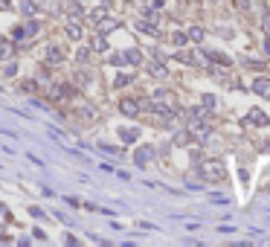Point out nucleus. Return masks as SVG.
Returning a JSON list of instances; mask_svg holds the SVG:
<instances>
[{
	"label": "nucleus",
	"instance_id": "f257e3e1",
	"mask_svg": "<svg viewBox=\"0 0 270 247\" xmlns=\"http://www.w3.org/2000/svg\"><path fill=\"white\" fill-rule=\"evenodd\" d=\"M198 175H201L204 181L218 184V181H227V166H224L221 160H204V163L198 166Z\"/></svg>",
	"mask_w": 270,
	"mask_h": 247
},
{
	"label": "nucleus",
	"instance_id": "f03ea898",
	"mask_svg": "<svg viewBox=\"0 0 270 247\" xmlns=\"http://www.w3.org/2000/svg\"><path fill=\"white\" fill-rule=\"evenodd\" d=\"M186 128H189V134H192V140H198V143H207V140H210V123H207V120H189V125H186Z\"/></svg>",
	"mask_w": 270,
	"mask_h": 247
},
{
	"label": "nucleus",
	"instance_id": "7ed1b4c3",
	"mask_svg": "<svg viewBox=\"0 0 270 247\" xmlns=\"http://www.w3.org/2000/svg\"><path fill=\"white\" fill-rule=\"evenodd\" d=\"M120 114H122V117H137V114H140V102H137V99H131V96L120 99Z\"/></svg>",
	"mask_w": 270,
	"mask_h": 247
},
{
	"label": "nucleus",
	"instance_id": "20e7f679",
	"mask_svg": "<svg viewBox=\"0 0 270 247\" xmlns=\"http://www.w3.org/2000/svg\"><path fill=\"white\" fill-rule=\"evenodd\" d=\"M149 73L154 79H166L169 76V67H166V56H157V62L149 64Z\"/></svg>",
	"mask_w": 270,
	"mask_h": 247
},
{
	"label": "nucleus",
	"instance_id": "39448f33",
	"mask_svg": "<svg viewBox=\"0 0 270 247\" xmlns=\"http://www.w3.org/2000/svg\"><path fill=\"white\" fill-rule=\"evenodd\" d=\"M154 154H157V152H154L151 146H140V149L134 152V163H137V166L143 169V166H146V163H149V160H151Z\"/></svg>",
	"mask_w": 270,
	"mask_h": 247
},
{
	"label": "nucleus",
	"instance_id": "423d86ee",
	"mask_svg": "<svg viewBox=\"0 0 270 247\" xmlns=\"http://www.w3.org/2000/svg\"><path fill=\"white\" fill-rule=\"evenodd\" d=\"M73 93H76V91H73L70 85H56L53 93H50V99H53V102H64V99H70Z\"/></svg>",
	"mask_w": 270,
	"mask_h": 247
},
{
	"label": "nucleus",
	"instance_id": "0eeeda50",
	"mask_svg": "<svg viewBox=\"0 0 270 247\" xmlns=\"http://www.w3.org/2000/svg\"><path fill=\"white\" fill-rule=\"evenodd\" d=\"M244 123H247V125H270V117H265L259 108H253V111L244 117Z\"/></svg>",
	"mask_w": 270,
	"mask_h": 247
},
{
	"label": "nucleus",
	"instance_id": "6e6552de",
	"mask_svg": "<svg viewBox=\"0 0 270 247\" xmlns=\"http://www.w3.org/2000/svg\"><path fill=\"white\" fill-rule=\"evenodd\" d=\"M253 93H259V96H265V99H270V79H265V76L253 79Z\"/></svg>",
	"mask_w": 270,
	"mask_h": 247
},
{
	"label": "nucleus",
	"instance_id": "1a4fd4ad",
	"mask_svg": "<svg viewBox=\"0 0 270 247\" xmlns=\"http://www.w3.org/2000/svg\"><path fill=\"white\" fill-rule=\"evenodd\" d=\"M151 111H154L163 123H172V120H175V111H172V108H166V105H160V102H154V105H151Z\"/></svg>",
	"mask_w": 270,
	"mask_h": 247
},
{
	"label": "nucleus",
	"instance_id": "9d476101",
	"mask_svg": "<svg viewBox=\"0 0 270 247\" xmlns=\"http://www.w3.org/2000/svg\"><path fill=\"white\" fill-rule=\"evenodd\" d=\"M114 30H120V21H114V18H102L96 24V32L99 35H108V32H114Z\"/></svg>",
	"mask_w": 270,
	"mask_h": 247
},
{
	"label": "nucleus",
	"instance_id": "9b49d317",
	"mask_svg": "<svg viewBox=\"0 0 270 247\" xmlns=\"http://www.w3.org/2000/svg\"><path fill=\"white\" fill-rule=\"evenodd\" d=\"M117 134H120V140H122V143H128V146L140 140V128H120Z\"/></svg>",
	"mask_w": 270,
	"mask_h": 247
},
{
	"label": "nucleus",
	"instance_id": "f8f14e48",
	"mask_svg": "<svg viewBox=\"0 0 270 247\" xmlns=\"http://www.w3.org/2000/svg\"><path fill=\"white\" fill-rule=\"evenodd\" d=\"M137 32H146V35H151V38L160 35V30L154 27V21H149V18H146V21H137Z\"/></svg>",
	"mask_w": 270,
	"mask_h": 247
},
{
	"label": "nucleus",
	"instance_id": "ddd939ff",
	"mask_svg": "<svg viewBox=\"0 0 270 247\" xmlns=\"http://www.w3.org/2000/svg\"><path fill=\"white\" fill-rule=\"evenodd\" d=\"M47 62H50V64L64 62V53H61V50L56 47V44H50V47H47Z\"/></svg>",
	"mask_w": 270,
	"mask_h": 247
},
{
	"label": "nucleus",
	"instance_id": "4468645a",
	"mask_svg": "<svg viewBox=\"0 0 270 247\" xmlns=\"http://www.w3.org/2000/svg\"><path fill=\"white\" fill-rule=\"evenodd\" d=\"M186 38H189V41H195V44H201V41L207 38V30H204V27H192V30L186 32Z\"/></svg>",
	"mask_w": 270,
	"mask_h": 247
},
{
	"label": "nucleus",
	"instance_id": "2eb2a0df",
	"mask_svg": "<svg viewBox=\"0 0 270 247\" xmlns=\"http://www.w3.org/2000/svg\"><path fill=\"white\" fill-rule=\"evenodd\" d=\"M207 59H210V64H221V67H230L233 64V59H227V56H221V53H207Z\"/></svg>",
	"mask_w": 270,
	"mask_h": 247
},
{
	"label": "nucleus",
	"instance_id": "dca6fc26",
	"mask_svg": "<svg viewBox=\"0 0 270 247\" xmlns=\"http://www.w3.org/2000/svg\"><path fill=\"white\" fill-rule=\"evenodd\" d=\"M67 38H73V41L82 38V27H79L76 21H67Z\"/></svg>",
	"mask_w": 270,
	"mask_h": 247
},
{
	"label": "nucleus",
	"instance_id": "f3484780",
	"mask_svg": "<svg viewBox=\"0 0 270 247\" xmlns=\"http://www.w3.org/2000/svg\"><path fill=\"white\" fill-rule=\"evenodd\" d=\"M90 47H93L96 53H108V41H105V35H96V38L90 41Z\"/></svg>",
	"mask_w": 270,
	"mask_h": 247
},
{
	"label": "nucleus",
	"instance_id": "a211bd4d",
	"mask_svg": "<svg viewBox=\"0 0 270 247\" xmlns=\"http://www.w3.org/2000/svg\"><path fill=\"white\" fill-rule=\"evenodd\" d=\"M125 62L128 64H143V53H140V50H125Z\"/></svg>",
	"mask_w": 270,
	"mask_h": 247
},
{
	"label": "nucleus",
	"instance_id": "6ab92c4d",
	"mask_svg": "<svg viewBox=\"0 0 270 247\" xmlns=\"http://www.w3.org/2000/svg\"><path fill=\"white\" fill-rule=\"evenodd\" d=\"M175 143H178V146H189V143H192L189 128H183V131H178V134H175Z\"/></svg>",
	"mask_w": 270,
	"mask_h": 247
},
{
	"label": "nucleus",
	"instance_id": "aec40b11",
	"mask_svg": "<svg viewBox=\"0 0 270 247\" xmlns=\"http://www.w3.org/2000/svg\"><path fill=\"white\" fill-rule=\"evenodd\" d=\"M108 6H111V3H105V6H99V9H93V12H90V21H93V24H99V21L108 15Z\"/></svg>",
	"mask_w": 270,
	"mask_h": 247
},
{
	"label": "nucleus",
	"instance_id": "412c9836",
	"mask_svg": "<svg viewBox=\"0 0 270 247\" xmlns=\"http://www.w3.org/2000/svg\"><path fill=\"white\" fill-rule=\"evenodd\" d=\"M24 30V38H32V35H38V30H41V24L38 21H30L27 27H21Z\"/></svg>",
	"mask_w": 270,
	"mask_h": 247
},
{
	"label": "nucleus",
	"instance_id": "4be33fe9",
	"mask_svg": "<svg viewBox=\"0 0 270 247\" xmlns=\"http://www.w3.org/2000/svg\"><path fill=\"white\" fill-rule=\"evenodd\" d=\"M262 30H265V35L270 38V9L268 6H262Z\"/></svg>",
	"mask_w": 270,
	"mask_h": 247
},
{
	"label": "nucleus",
	"instance_id": "5701e85b",
	"mask_svg": "<svg viewBox=\"0 0 270 247\" xmlns=\"http://www.w3.org/2000/svg\"><path fill=\"white\" fill-rule=\"evenodd\" d=\"M21 12H24V15H38V3L24 0V3H21Z\"/></svg>",
	"mask_w": 270,
	"mask_h": 247
},
{
	"label": "nucleus",
	"instance_id": "b1692460",
	"mask_svg": "<svg viewBox=\"0 0 270 247\" xmlns=\"http://www.w3.org/2000/svg\"><path fill=\"white\" fill-rule=\"evenodd\" d=\"M21 93H38V82H32V79L21 82Z\"/></svg>",
	"mask_w": 270,
	"mask_h": 247
},
{
	"label": "nucleus",
	"instance_id": "393cba45",
	"mask_svg": "<svg viewBox=\"0 0 270 247\" xmlns=\"http://www.w3.org/2000/svg\"><path fill=\"white\" fill-rule=\"evenodd\" d=\"M12 56V44L9 41H0V62H6Z\"/></svg>",
	"mask_w": 270,
	"mask_h": 247
},
{
	"label": "nucleus",
	"instance_id": "a878e982",
	"mask_svg": "<svg viewBox=\"0 0 270 247\" xmlns=\"http://www.w3.org/2000/svg\"><path fill=\"white\" fill-rule=\"evenodd\" d=\"M90 56H93V50H90V47H82V50L76 53V59H79L82 64H85V62H90Z\"/></svg>",
	"mask_w": 270,
	"mask_h": 247
},
{
	"label": "nucleus",
	"instance_id": "bb28decb",
	"mask_svg": "<svg viewBox=\"0 0 270 247\" xmlns=\"http://www.w3.org/2000/svg\"><path fill=\"white\" fill-rule=\"evenodd\" d=\"M178 62H183V64H195V53H186V50H180V53H178Z\"/></svg>",
	"mask_w": 270,
	"mask_h": 247
},
{
	"label": "nucleus",
	"instance_id": "cd10ccee",
	"mask_svg": "<svg viewBox=\"0 0 270 247\" xmlns=\"http://www.w3.org/2000/svg\"><path fill=\"white\" fill-rule=\"evenodd\" d=\"M131 82H134V76L122 73V76H117V82H114V85H117V88H125V85H131Z\"/></svg>",
	"mask_w": 270,
	"mask_h": 247
},
{
	"label": "nucleus",
	"instance_id": "c85d7f7f",
	"mask_svg": "<svg viewBox=\"0 0 270 247\" xmlns=\"http://www.w3.org/2000/svg\"><path fill=\"white\" fill-rule=\"evenodd\" d=\"M111 64H114V67H125V53H114V56H111Z\"/></svg>",
	"mask_w": 270,
	"mask_h": 247
},
{
	"label": "nucleus",
	"instance_id": "c756f323",
	"mask_svg": "<svg viewBox=\"0 0 270 247\" xmlns=\"http://www.w3.org/2000/svg\"><path fill=\"white\" fill-rule=\"evenodd\" d=\"M186 41H189V38H186V32H175V35H172V44H175V47H183Z\"/></svg>",
	"mask_w": 270,
	"mask_h": 247
},
{
	"label": "nucleus",
	"instance_id": "7c9ffc66",
	"mask_svg": "<svg viewBox=\"0 0 270 247\" xmlns=\"http://www.w3.org/2000/svg\"><path fill=\"white\" fill-rule=\"evenodd\" d=\"M166 96H169V91H163V88L151 91V99H154V102H166Z\"/></svg>",
	"mask_w": 270,
	"mask_h": 247
},
{
	"label": "nucleus",
	"instance_id": "2f4dec72",
	"mask_svg": "<svg viewBox=\"0 0 270 247\" xmlns=\"http://www.w3.org/2000/svg\"><path fill=\"white\" fill-rule=\"evenodd\" d=\"M204 105H207V108H215V96H212V93L204 96Z\"/></svg>",
	"mask_w": 270,
	"mask_h": 247
},
{
	"label": "nucleus",
	"instance_id": "473e14b6",
	"mask_svg": "<svg viewBox=\"0 0 270 247\" xmlns=\"http://www.w3.org/2000/svg\"><path fill=\"white\" fill-rule=\"evenodd\" d=\"M3 73H6V76H15V73H18V67H15V64H6V70H3Z\"/></svg>",
	"mask_w": 270,
	"mask_h": 247
},
{
	"label": "nucleus",
	"instance_id": "72a5a7b5",
	"mask_svg": "<svg viewBox=\"0 0 270 247\" xmlns=\"http://www.w3.org/2000/svg\"><path fill=\"white\" fill-rule=\"evenodd\" d=\"M9 6H12L9 0H0V9H9Z\"/></svg>",
	"mask_w": 270,
	"mask_h": 247
},
{
	"label": "nucleus",
	"instance_id": "f704fd0d",
	"mask_svg": "<svg viewBox=\"0 0 270 247\" xmlns=\"http://www.w3.org/2000/svg\"><path fill=\"white\" fill-rule=\"evenodd\" d=\"M265 53H268V56H270V38H268V41H265Z\"/></svg>",
	"mask_w": 270,
	"mask_h": 247
},
{
	"label": "nucleus",
	"instance_id": "c9c22d12",
	"mask_svg": "<svg viewBox=\"0 0 270 247\" xmlns=\"http://www.w3.org/2000/svg\"><path fill=\"white\" fill-rule=\"evenodd\" d=\"M128 3H137V0H128Z\"/></svg>",
	"mask_w": 270,
	"mask_h": 247
}]
</instances>
